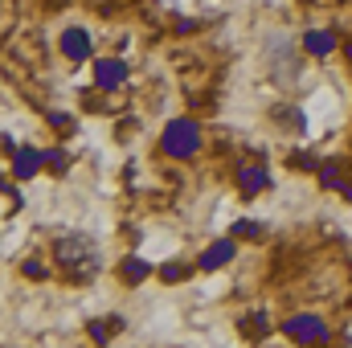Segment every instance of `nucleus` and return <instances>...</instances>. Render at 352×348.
<instances>
[{
  "instance_id": "1",
  "label": "nucleus",
  "mask_w": 352,
  "mask_h": 348,
  "mask_svg": "<svg viewBox=\"0 0 352 348\" xmlns=\"http://www.w3.org/2000/svg\"><path fill=\"white\" fill-rule=\"evenodd\" d=\"M197 148H201V135H197L192 123H173V127L164 131V152H168V156H192Z\"/></svg>"
},
{
  "instance_id": "5",
  "label": "nucleus",
  "mask_w": 352,
  "mask_h": 348,
  "mask_svg": "<svg viewBox=\"0 0 352 348\" xmlns=\"http://www.w3.org/2000/svg\"><path fill=\"white\" fill-rule=\"evenodd\" d=\"M62 50H66L70 58H87L90 54V37L82 33V29H70V33L62 37Z\"/></svg>"
},
{
  "instance_id": "6",
  "label": "nucleus",
  "mask_w": 352,
  "mask_h": 348,
  "mask_svg": "<svg viewBox=\"0 0 352 348\" xmlns=\"http://www.w3.org/2000/svg\"><path fill=\"white\" fill-rule=\"evenodd\" d=\"M226 259H234V242H217V246H209L205 250V259H201V266H226Z\"/></svg>"
},
{
  "instance_id": "7",
  "label": "nucleus",
  "mask_w": 352,
  "mask_h": 348,
  "mask_svg": "<svg viewBox=\"0 0 352 348\" xmlns=\"http://www.w3.org/2000/svg\"><path fill=\"white\" fill-rule=\"evenodd\" d=\"M41 160H45L41 152H29V148H25V152H16V173H21V176H33Z\"/></svg>"
},
{
  "instance_id": "9",
  "label": "nucleus",
  "mask_w": 352,
  "mask_h": 348,
  "mask_svg": "<svg viewBox=\"0 0 352 348\" xmlns=\"http://www.w3.org/2000/svg\"><path fill=\"white\" fill-rule=\"evenodd\" d=\"M123 274H127L131 283H140V279L148 274V262H140V259H127V266H123Z\"/></svg>"
},
{
  "instance_id": "4",
  "label": "nucleus",
  "mask_w": 352,
  "mask_h": 348,
  "mask_svg": "<svg viewBox=\"0 0 352 348\" xmlns=\"http://www.w3.org/2000/svg\"><path fill=\"white\" fill-rule=\"evenodd\" d=\"M123 74H127V70H123V62H115V58H107V62H98V70H94V78H98V87H119V83H123Z\"/></svg>"
},
{
  "instance_id": "8",
  "label": "nucleus",
  "mask_w": 352,
  "mask_h": 348,
  "mask_svg": "<svg viewBox=\"0 0 352 348\" xmlns=\"http://www.w3.org/2000/svg\"><path fill=\"white\" fill-rule=\"evenodd\" d=\"M242 184L254 193V188H263V184H266V173H263V168H246V173H242Z\"/></svg>"
},
{
  "instance_id": "2",
  "label": "nucleus",
  "mask_w": 352,
  "mask_h": 348,
  "mask_svg": "<svg viewBox=\"0 0 352 348\" xmlns=\"http://www.w3.org/2000/svg\"><path fill=\"white\" fill-rule=\"evenodd\" d=\"M295 340H328V328L316 320V316H295V320H287L283 324Z\"/></svg>"
},
{
  "instance_id": "11",
  "label": "nucleus",
  "mask_w": 352,
  "mask_h": 348,
  "mask_svg": "<svg viewBox=\"0 0 352 348\" xmlns=\"http://www.w3.org/2000/svg\"><path fill=\"white\" fill-rule=\"evenodd\" d=\"M340 188H344V197H349V201H352V184H340Z\"/></svg>"
},
{
  "instance_id": "10",
  "label": "nucleus",
  "mask_w": 352,
  "mask_h": 348,
  "mask_svg": "<svg viewBox=\"0 0 352 348\" xmlns=\"http://www.w3.org/2000/svg\"><path fill=\"white\" fill-rule=\"evenodd\" d=\"M307 50H316V54H332V37H324V33L307 37Z\"/></svg>"
},
{
  "instance_id": "3",
  "label": "nucleus",
  "mask_w": 352,
  "mask_h": 348,
  "mask_svg": "<svg viewBox=\"0 0 352 348\" xmlns=\"http://www.w3.org/2000/svg\"><path fill=\"white\" fill-rule=\"evenodd\" d=\"M58 259L70 262V266H78V262L94 266V246H90V242H82V238H66V242L58 246Z\"/></svg>"
}]
</instances>
